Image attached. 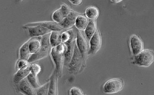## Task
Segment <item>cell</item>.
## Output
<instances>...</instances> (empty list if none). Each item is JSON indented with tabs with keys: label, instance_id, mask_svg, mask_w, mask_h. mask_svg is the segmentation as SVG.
Returning a JSON list of instances; mask_svg holds the SVG:
<instances>
[{
	"label": "cell",
	"instance_id": "obj_1",
	"mask_svg": "<svg viewBox=\"0 0 154 95\" xmlns=\"http://www.w3.org/2000/svg\"><path fill=\"white\" fill-rule=\"evenodd\" d=\"M66 49V45L62 43L57 46L53 47L51 51V57L56 66L55 70L58 75L61 73L64 64V53Z\"/></svg>",
	"mask_w": 154,
	"mask_h": 95
},
{
	"label": "cell",
	"instance_id": "obj_9",
	"mask_svg": "<svg viewBox=\"0 0 154 95\" xmlns=\"http://www.w3.org/2000/svg\"><path fill=\"white\" fill-rule=\"evenodd\" d=\"M130 43L131 51L134 55H137L143 50V43L139 36H132L130 38Z\"/></svg>",
	"mask_w": 154,
	"mask_h": 95
},
{
	"label": "cell",
	"instance_id": "obj_3",
	"mask_svg": "<svg viewBox=\"0 0 154 95\" xmlns=\"http://www.w3.org/2000/svg\"><path fill=\"white\" fill-rule=\"evenodd\" d=\"M154 61V51L151 50H143L135 58V63L140 66L149 67Z\"/></svg>",
	"mask_w": 154,
	"mask_h": 95
},
{
	"label": "cell",
	"instance_id": "obj_7",
	"mask_svg": "<svg viewBox=\"0 0 154 95\" xmlns=\"http://www.w3.org/2000/svg\"><path fill=\"white\" fill-rule=\"evenodd\" d=\"M40 25L46 28L49 29L51 31L55 32H61L65 29L62 27L58 23L56 22H40L36 23H30L25 25V27L35 26Z\"/></svg>",
	"mask_w": 154,
	"mask_h": 95
},
{
	"label": "cell",
	"instance_id": "obj_12",
	"mask_svg": "<svg viewBox=\"0 0 154 95\" xmlns=\"http://www.w3.org/2000/svg\"><path fill=\"white\" fill-rule=\"evenodd\" d=\"M20 91L25 95H36L35 91L32 86L30 85L28 80L23 79L19 83Z\"/></svg>",
	"mask_w": 154,
	"mask_h": 95
},
{
	"label": "cell",
	"instance_id": "obj_18",
	"mask_svg": "<svg viewBox=\"0 0 154 95\" xmlns=\"http://www.w3.org/2000/svg\"><path fill=\"white\" fill-rule=\"evenodd\" d=\"M96 32V24L94 20L89 21L87 27L85 30V36L88 39L90 40Z\"/></svg>",
	"mask_w": 154,
	"mask_h": 95
},
{
	"label": "cell",
	"instance_id": "obj_15",
	"mask_svg": "<svg viewBox=\"0 0 154 95\" xmlns=\"http://www.w3.org/2000/svg\"><path fill=\"white\" fill-rule=\"evenodd\" d=\"M61 34L60 32L53 31L50 33V42L51 47L57 46L62 43Z\"/></svg>",
	"mask_w": 154,
	"mask_h": 95
},
{
	"label": "cell",
	"instance_id": "obj_6",
	"mask_svg": "<svg viewBox=\"0 0 154 95\" xmlns=\"http://www.w3.org/2000/svg\"><path fill=\"white\" fill-rule=\"evenodd\" d=\"M25 27L27 30L29 36L31 37L42 36L52 32V31L49 29L40 25Z\"/></svg>",
	"mask_w": 154,
	"mask_h": 95
},
{
	"label": "cell",
	"instance_id": "obj_27",
	"mask_svg": "<svg viewBox=\"0 0 154 95\" xmlns=\"http://www.w3.org/2000/svg\"><path fill=\"white\" fill-rule=\"evenodd\" d=\"M30 65V62L27 60L20 59L17 63V68L18 70L23 69Z\"/></svg>",
	"mask_w": 154,
	"mask_h": 95
},
{
	"label": "cell",
	"instance_id": "obj_5",
	"mask_svg": "<svg viewBox=\"0 0 154 95\" xmlns=\"http://www.w3.org/2000/svg\"><path fill=\"white\" fill-rule=\"evenodd\" d=\"M82 55L79 50L78 47L76 44H75L73 54L71 60L69 64V69L71 71H76L79 68L82 59Z\"/></svg>",
	"mask_w": 154,
	"mask_h": 95
},
{
	"label": "cell",
	"instance_id": "obj_29",
	"mask_svg": "<svg viewBox=\"0 0 154 95\" xmlns=\"http://www.w3.org/2000/svg\"><path fill=\"white\" fill-rule=\"evenodd\" d=\"M69 1L73 5H79L82 2L83 0H69Z\"/></svg>",
	"mask_w": 154,
	"mask_h": 95
},
{
	"label": "cell",
	"instance_id": "obj_11",
	"mask_svg": "<svg viewBox=\"0 0 154 95\" xmlns=\"http://www.w3.org/2000/svg\"><path fill=\"white\" fill-rule=\"evenodd\" d=\"M76 42L79 50L84 58L88 50L87 43L85 38L78 30L76 31Z\"/></svg>",
	"mask_w": 154,
	"mask_h": 95
},
{
	"label": "cell",
	"instance_id": "obj_21",
	"mask_svg": "<svg viewBox=\"0 0 154 95\" xmlns=\"http://www.w3.org/2000/svg\"><path fill=\"white\" fill-rule=\"evenodd\" d=\"M62 41L63 43H68L74 41L75 34L73 30H71L63 32L61 34Z\"/></svg>",
	"mask_w": 154,
	"mask_h": 95
},
{
	"label": "cell",
	"instance_id": "obj_8",
	"mask_svg": "<svg viewBox=\"0 0 154 95\" xmlns=\"http://www.w3.org/2000/svg\"><path fill=\"white\" fill-rule=\"evenodd\" d=\"M79 15L75 11H71L67 17L58 24L65 30L70 28L75 25L76 19Z\"/></svg>",
	"mask_w": 154,
	"mask_h": 95
},
{
	"label": "cell",
	"instance_id": "obj_31",
	"mask_svg": "<svg viewBox=\"0 0 154 95\" xmlns=\"http://www.w3.org/2000/svg\"><path fill=\"white\" fill-rule=\"evenodd\" d=\"M19 1H22V0H18Z\"/></svg>",
	"mask_w": 154,
	"mask_h": 95
},
{
	"label": "cell",
	"instance_id": "obj_26",
	"mask_svg": "<svg viewBox=\"0 0 154 95\" xmlns=\"http://www.w3.org/2000/svg\"><path fill=\"white\" fill-rule=\"evenodd\" d=\"M31 72L33 74L38 75L41 71V68L38 64L33 63L30 65Z\"/></svg>",
	"mask_w": 154,
	"mask_h": 95
},
{
	"label": "cell",
	"instance_id": "obj_30",
	"mask_svg": "<svg viewBox=\"0 0 154 95\" xmlns=\"http://www.w3.org/2000/svg\"><path fill=\"white\" fill-rule=\"evenodd\" d=\"M111 1H112V2H113V3H119L122 1L123 0H111Z\"/></svg>",
	"mask_w": 154,
	"mask_h": 95
},
{
	"label": "cell",
	"instance_id": "obj_13",
	"mask_svg": "<svg viewBox=\"0 0 154 95\" xmlns=\"http://www.w3.org/2000/svg\"><path fill=\"white\" fill-rule=\"evenodd\" d=\"M30 64L23 69L19 70L14 75L13 80L15 84H19L20 82L25 79L31 73Z\"/></svg>",
	"mask_w": 154,
	"mask_h": 95
},
{
	"label": "cell",
	"instance_id": "obj_20",
	"mask_svg": "<svg viewBox=\"0 0 154 95\" xmlns=\"http://www.w3.org/2000/svg\"><path fill=\"white\" fill-rule=\"evenodd\" d=\"M41 47V41L38 39H32L30 40L29 43V49L31 54L38 52Z\"/></svg>",
	"mask_w": 154,
	"mask_h": 95
},
{
	"label": "cell",
	"instance_id": "obj_17",
	"mask_svg": "<svg viewBox=\"0 0 154 95\" xmlns=\"http://www.w3.org/2000/svg\"><path fill=\"white\" fill-rule=\"evenodd\" d=\"M30 40L27 41L21 46L20 50V59L29 60L31 56L29 49V43Z\"/></svg>",
	"mask_w": 154,
	"mask_h": 95
},
{
	"label": "cell",
	"instance_id": "obj_22",
	"mask_svg": "<svg viewBox=\"0 0 154 95\" xmlns=\"http://www.w3.org/2000/svg\"><path fill=\"white\" fill-rule=\"evenodd\" d=\"M85 15L90 19H96L99 15V11L95 7H90L85 11Z\"/></svg>",
	"mask_w": 154,
	"mask_h": 95
},
{
	"label": "cell",
	"instance_id": "obj_23",
	"mask_svg": "<svg viewBox=\"0 0 154 95\" xmlns=\"http://www.w3.org/2000/svg\"><path fill=\"white\" fill-rule=\"evenodd\" d=\"M66 17L67 16L60 8L59 9L57 10L54 12L52 18L54 22L59 24L61 23Z\"/></svg>",
	"mask_w": 154,
	"mask_h": 95
},
{
	"label": "cell",
	"instance_id": "obj_25",
	"mask_svg": "<svg viewBox=\"0 0 154 95\" xmlns=\"http://www.w3.org/2000/svg\"><path fill=\"white\" fill-rule=\"evenodd\" d=\"M49 82L37 89L36 93L37 95H48L49 93Z\"/></svg>",
	"mask_w": 154,
	"mask_h": 95
},
{
	"label": "cell",
	"instance_id": "obj_4",
	"mask_svg": "<svg viewBox=\"0 0 154 95\" xmlns=\"http://www.w3.org/2000/svg\"><path fill=\"white\" fill-rule=\"evenodd\" d=\"M123 81L120 79H113L107 82L103 87L105 93H116L121 91L123 88Z\"/></svg>",
	"mask_w": 154,
	"mask_h": 95
},
{
	"label": "cell",
	"instance_id": "obj_19",
	"mask_svg": "<svg viewBox=\"0 0 154 95\" xmlns=\"http://www.w3.org/2000/svg\"><path fill=\"white\" fill-rule=\"evenodd\" d=\"M88 22L86 17L79 15L76 19L75 25L78 30H84L87 27Z\"/></svg>",
	"mask_w": 154,
	"mask_h": 95
},
{
	"label": "cell",
	"instance_id": "obj_2",
	"mask_svg": "<svg viewBox=\"0 0 154 95\" xmlns=\"http://www.w3.org/2000/svg\"><path fill=\"white\" fill-rule=\"evenodd\" d=\"M50 33H48L42 36L41 48L36 53L31 55L28 60L30 63L41 60L48 55L51 47L50 42Z\"/></svg>",
	"mask_w": 154,
	"mask_h": 95
},
{
	"label": "cell",
	"instance_id": "obj_28",
	"mask_svg": "<svg viewBox=\"0 0 154 95\" xmlns=\"http://www.w3.org/2000/svg\"><path fill=\"white\" fill-rule=\"evenodd\" d=\"M69 94L72 95H83V93L81 89L76 87L72 88L69 90Z\"/></svg>",
	"mask_w": 154,
	"mask_h": 95
},
{
	"label": "cell",
	"instance_id": "obj_24",
	"mask_svg": "<svg viewBox=\"0 0 154 95\" xmlns=\"http://www.w3.org/2000/svg\"><path fill=\"white\" fill-rule=\"evenodd\" d=\"M38 75H36L31 73L26 77L28 82L32 86L33 89H38L40 87L38 79Z\"/></svg>",
	"mask_w": 154,
	"mask_h": 95
},
{
	"label": "cell",
	"instance_id": "obj_14",
	"mask_svg": "<svg viewBox=\"0 0 154 95\" xmlns=\"http://www.w3.org/2000/svg\"><path fill=\"white\" fill-rule=\"evenodd\" d=\"M66 45V51L64 53V64H69L73 54L74 46V41L68 43H64Z\"/></svg>",
	"mask_w": 154,
	"mask_h": 95
},
{
	"label": "cell",
	"instance_id": "obj_16",
	"mask_svg": "<svg viewBox=\"0 0 154 95\" xmlns=\"http://www.w3.org/2000/svg\"><path fill=\"white\" fill-rule=\"evenodd\" d=\"M57 75L56 70L54 71L50 78L49 82V93L48 95L57 94Z\"/></svg>",
	"mask_w": 154,
	"mask_h": 95
},
{
	"label": "cell",
	"instance_id": "obj_10",
	"mask_svg": "<svg viewBox=\"0 0 154 95\" xmlns=\"http://www.w3.org/2000/svg\"><path fill=\"white\" fill-rule=\"evenodd\" d=\"M90 40V48L89 53L91 54H95L99 50L102 43V40L99 32L96 31L95 34Z\"/></svg>",
	"mask_w": 154,
	"mask_h": 95
}]
</instances>
